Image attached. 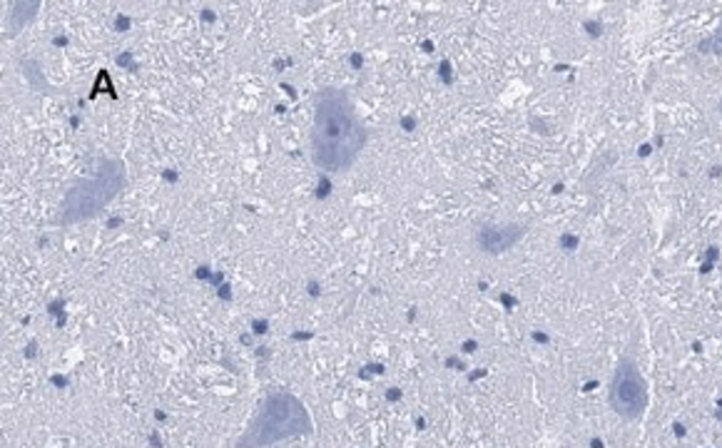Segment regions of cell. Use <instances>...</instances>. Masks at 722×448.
<instances>
[{"label": "cell", "instance_id": "obj_1", "mask_svg": "<svg viewBox=\"0 0 722 448\" xmlns=\"http://www.w3.org/2000/svg\"><path fill=\"white\" fill-rule=\"evenodd\" d=\"M367 129L354 113L349 95L339 87H324L314 100L312 153L316 165L329 173H342L359 157Z\"/></svg>", "mask_w": 722, "mask_h": 448}, {"label": "cell", "instance_id": "obj_6", "mask_svg": "<svg viewBox=\"0 0 722 448\" xmlns=\"http://www.w3.org/2000/svg\"><path fill=\"white\" fill-rule=\"evenodd\" d=\"M715 53V55H722V28L718 30L715 35H712L710 40H705V43H702V53Z\"/></svg>", "mask_w": 722, "mask_h": 448}, {"label": "cell", "instance_id": "obj_2", "mask_svg": "<svg viewBox=\"0 0 722 448\" xmlns=\"http://www.w3.org/2000/svg\"><path fill=\"white\" fill-rule=\"evenodd\" d=\"M310 431V414H306L300 398L290 394H274L262 404L260 414L254 416V421L247 428L237 448H262Z\"/></svg>", "mask_w": 722, "mask_h": 448}, {"label": "cell", "instance_id": "obj_5", "mask_svg": "<svg viewBox=\"0 0 722 448\" xmlns=\"http://www.w3.org/2000/svg\"><path fill=\"white\" fill-rule=\"evenodd\" d=\"M523 237V227L521 225H503V227H486L479 235L481 247L486 252H503V249H511Z\"/></svg>", "mask_w": 722, "mask_h": 448}, {"label": "cell", "instance_id": "obj_4", "mask_svg": "<svg viewBox=\"0 0 722 448\" xmlns=\"http://www.w3.org/2000/svg\"><path fill=\"white\" fill-rule=\"evenodd\" d=\"M610 404L622 418H638L648 406V386L632 362H622L610 388Z\"/></svg>", "mask_w": 722, "mask_h": 448}, {"label": "cell", "instance_id": "obj_3", "mask_svg": "<svg viewBox=\"0 0 722 448\" xmlns=\"http://www.w3.org/2000/svg\"><path fill=\"white\" fill-rule=\"evenodd\" d=\"M125 185V169L121 159H107L93 179L87 183L75 185L71 192H67L63 202V217L61 222L75 225L83 222V219H91L101 215L105 205H111Z\"/></svg>", "mask_w": 722, "mask_h": 448}]
</instances>
